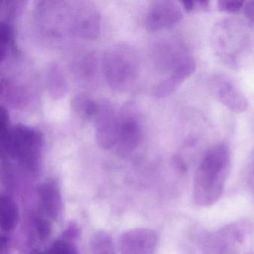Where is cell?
<instances>
[{"label":"cell","instance_id":"cell-1","mask_svg":"<svg viewBox=\"0 0 254 254\" xmlns=\"http://www.w3.org/2000/svg\"><path fill=\"white\" fill-rule=\"evenodd\" d=\"M231 161V151L226 143H218L207 150L194 178L192 195L197 205L210 207L220 199L229 175Z\"/></svg>","mask_w":254,"mask_h":254},{"label":"cell","instance_id":"cell-3","mask_svg":"<svg viewBox=\"0 0 254 254\" xmlns=\"http://www.w3.org/2000/svg\"><path fill=\"white\" fill-rule=\"evenodd\" d=\"M207 254H254V223L243 220L229 224L207 241Z\"/></svg>","mask_w":254,"mask_h":254},{"label":"cell","instance_id":"cell-23","mask_svg":"<svg viewBox=\"0 0 254 254\" xmlns=\"http://www.w3.org/2000/svg\"><path fill=\"white\" fill-rule=\"evenodd\" d=\"M249 183H250L251 187L254 194V169L252 170L250 176H249Z\"/></svg>","mask_w":254,"mask_h":254},{"label":"cell","instance_id":"cell-13","mask_svg":"<svg viewBox=\"0 0 254 254\" xmlns=\"http://www.w3.org/2000/svg\"><path fill=\"white\" fill-rule=\"evenodd\" d=\"M19 221L16 202L9 195L0 194V228L4 231L14 229Z\"/></svg>","mask_w":254,"mask_h":254},{"label":"cell","instance_id":"cell-11","mask_svg":"<svg viewBox=\"0 0 254 254\" xmlns=\"http://www.w3.org/2000/svg\"><path fill=\"white\" fill-rule=\"evenodd\" d=\"M196 64L192 57L186 55L182 61L170 72V75L161 81L153 90L155 96L164 98L173 93L181 84L195 71Z\"/></svg>","mask_w":254,"mask_h":254},{"label":"cell","instance_id":"cell-2","mask_svg":"<svg viewBox=\"0 0 254 254\" xmlns=\"http://www.w3.org/2000/svg\"><path fill=\"white\" fill-rule=\"evenodd\" d=\"M139 67L137 52L127 43L113 45L103 55V72L109 86L114 90L129 89L138 76Z\"/></svg>","mask_w":254,"mask_h":254},{"label":"cell","instance_id":"cell-17","mask_svg":"<svg viewBox=\"0 0 254 254\" xmlns=\"http://www.w3.org/2000/svg\"><path fill=\"white\" fill-rule=\"evenodd\" d=\"M244 3L241 0H219L217 1V7L220 11L236 13L243 8Z\"/></svg>","mask_w":254,"mask_h":254},{"label":"cell","instance_id":"cell-8","mask_svg":"<svg viewBox=\"0 0 254 254\" xmlns=\"http://www.w3.org/2000/svg\"><path fill=\"white\" fill-rule=\"evenodd\" d=\"M183 17L182 9L175 1H154L146 16V28L151 31L167 29L179 23Z\"/></svg>","mask_w":254,"mask_h":254},{"label":"cell","instance_id":"cell-5","mask_svg":"<svg viewBox=\"0 0 254 254\" xmlns=\"http://www.w3.org/2000/svg\"><path fill=\"white\" fill-rule=\"evenodd\" d=\"M141 125L135 104L128 102L119 112V126L116 146L122 155L132 152L141 138Z\"/></svg>","mask_w":254,"mask_h":254},{"label":"cell","instance_id":"cell-16","mask_svg":"<svg viewBox=\"0 0 254 254\" xmlns=\"http://www.w3.org/2000/svg\"><path fill=\"white\" fill-rule=\"evenodd\" d=\"M47 254H79L75 246L67 240L55 241L48 252Z\"/></svg>","mask_w":254,"mask_h":254},{"label":"cell","instance_id":"cell-6","mask_svg":"<svg viewBox=\"0 0 254 254\" xmlns=\"http://www.w3.org/2000/svg\"><path fill=\"white\" fill-rule=\"evenodd\" d=\"M95 137L97 144L104 149L116 146L119 126V113L109 101L98 103L95 119Z\"/></svg>","mask_w":254,"mask_h":254},{"label":"cell","instance_id":"cell-18","mask_svg":"<svg viewBox=\"0 0 254 254\" xmlns=\"http://www.w3.org/2000/svg\"><path fill=\"white\" fill-rule=\"evenodd\" d=\"M35 228L37 235L41 240L49 238L52 233V224L44 217H37L35 220Z\"/></svg>","mask_w":254,"mask_h":254},{"label":"cell","instance_id":"cell-7","mask_svg":"<svg viewBox=\"0 0 254 254\" xmlns=\"http://www.w3.org/2000/svg\"><path fill=\"white\" fill-rule=\"evenodd\" d=\"M215 98L234 113H240L249 108V101L236 83L225 75H216L210 82Z\"/></svg>","mask_w":254,"mask_h":254},{"label":"cell","instance_id":"cell-24","mask_svg":"<svg viewBox=\"0 0 254 254\" xmlns=\"http://www.w3.org/2000/svg\"><path fill=\"white\" fill-rule=\"evenodd\" d=\"M32 254H46V252H39V251H35V252H33Z\"/></svg>","mask_w":254,"mask_h":254},{"label":"cell","instance_id":"cell-14","mask_svg":"<svg viewBox=\"0 0 254 254\" xmlns=\"http://www.w3.org/2000/svg\"><path fill=\"white\" fill-rule=\"evenodd\" d=\"M98 107V103L83 94L76 95L72 101V108L74 113L83 120L89 121L95 119Z\"/></svg>","mask_w":254,"mask_h":254},{"label":"cell","instance_id":"cell-12","mask_svg":"<svg viewBox=\"0 0 254 254\" xmlns=\"http://www.w3.org/2000/svg\"><path fill=\"white\" fill-rule=\"evenodd\" d=\"M42 207L50 219L57 220L62 211L61 189L55 181L46 182L38 186Z\"/></svg>","mask_w":254,"mask_h":254},{"label":"cell","instance_id":"cell-15","mask_svg":"<svg viewBox=\"0 0 254 254\" xmlns=\"http://www.w3.org/2000/svg\"><path fill=\"white\" fill-rule=\"evenodd\" d=\"M90 247L92 254H116L113 238L104 231H96L92 235Z\"/></svg>","mask_w":254,"mask_h":254},{"label":"cell","instance_id":"cell-4","mask_svg":"<svg viewBox=\"0 0 254 254\" xmlns=\"http://www.w3.org/2000/svg\"><path fill=\"white\" fill-rule=\"evenodd\" d=\"M42 140L39 131L19 125L9 132L5 151L17 158L24 167L34 171L38 167Z\"/></svg>","mask_w":254,"mask_h":254},{"label":"cell","instance_id":"cell-22","mask_svg":"<svg viewBox=\"0 0 254 254\" xmlns=\"http://www.w3.org/2000/svg\"><path fill=\"white\" fill-rule=\"evenodd\" d=\"M10 254V243L7 236L0 234V254Z\"/></svg>","mask_w":254,"mask_h":254},{"label":"cell","instance_id":"cell-20","mask_svg":"<svg viewBox=\"0 0 254 254\" xmlns=\"http://www.w3.org/2000/svg\"><path fill=\"white\" fill-rule=\"evenodd\" d=\"M79 234H80V230H79L78 227L75 224L73 223L68 227L66 231L64 233V238H65V240L69 241V240L77 238L79 237Z\"/></svg>","mask_w":254,"mask_h":254},{"label":"cell","instance_id":"cell-9","mask_svg":"<svg viewBox=\"0 0 254 254\" xmlns=\"http://www.w3.org/2000/svg\"><path fill=\"white\" fill-rule=\"evenodd\" d=\"M157 243L158 235L155 231L138 228L122 234L119 249L122 254H154Z\"/></svg>","mask_w":254,"mask_h":254},{"label":"cell","instance_id":"cell-10","mask_svg":"<svg viewBox=\"0 0 254 254\" xmlns=\"http://www.w3.org/2000/svg\"><path fill=\"white\" fill-rule=\"evenodd\" d=\"M101 28V16L98 9L88 1L76 2L75 35L86 40L98 37Z\"/></svg>","mask_w":254,"mask_h":254},{"label":"cell","instance_id":"cell-21","mask_svg":"<svg viewBox=\"0 0 254 254\" xmlns=\"http://www.w3.org/2000/svg\"><path fill=\"white\" fill-rule=\"evenodd\" d=\"M243 12L248 20L254 25V1H249L244 3Z\"/></svg>","mask_w":254,"mask_h":254},{"label":"cell","instance_id":"cell-19","mask_svg":"<svg viewBox=\"0 0 254 254\" xmlns=\"http://www.w3.org/2000/svg\"><path fill=\"white\" fill-rule=\"evenodd\" d=\"M183 7L188 12L196 10H207L210 7L209 1H182Z\"/></svg>","mask_w":254,"mask_h":254}]
</instances>
